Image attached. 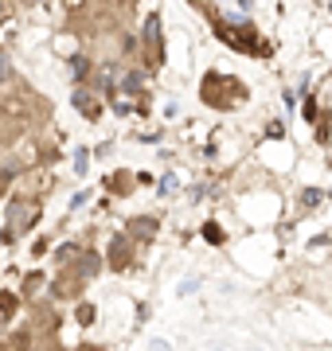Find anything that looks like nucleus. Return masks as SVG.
Masks as SVG:
<instances>
[{
  "instance_id": "obj_2",
  "label": "nucleus",
  "mask_w": 332,
  "mask_h": 351,
  "mask_svg": "<svg viewBox=\"0 0 332 351\" xmlns=\"http://www.w3.org/2000/svg\"><path fill=\"white\" fill-rule=\"evenodd\" d=\"M133 234H156V223H153V219H137Z\"/></svg>"
},
{
  "instance_id": "obj_3",
  "label": "nucleus",
  "mask_w": 332,
  "mask_h": 351,
  "mask_svg": "<svg viewBox=\"0 0 332 351\" xmlns=\"http://www.w3.org/2000/svg\"><path fill=\"white\" fill-rule=\"evenodd\" d=\"M78 320H82V324H90V320H94V308H90V304H82V308H78Z\"/></svg>"
},
{
  "instance_id": "obj_1",
  "label": "nucleus",
  "mask_w": 332,
  "mask_h": 351,
  "mask_svg": "<svg viewBox=\"0 0 332 351\" xmlns=\"http://www.w3.org/2000/svg\"><path fill=\"white\" fill-rule=\"evenodd\" d=\"M126 250H129V242H126V239H121V242L114 239V246H110V262H114V265H126Z\"/></svg>"
}]
</instances>
